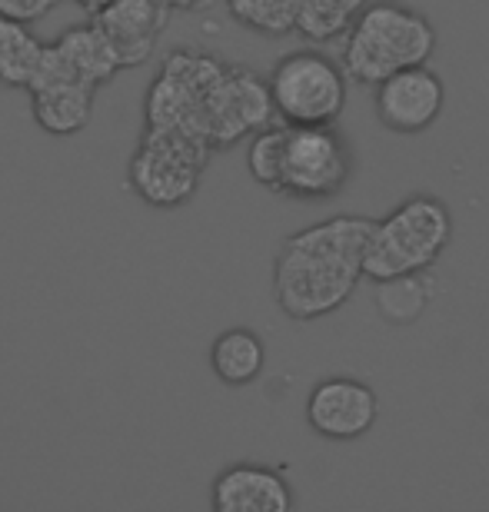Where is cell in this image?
Masks as SVG:
<instances>
[{"mask_svg": "<svg viewBox=\"0 0 489 512\" xmlns=\"http://www.w3.org/2000/svg\"><path fill=\"white\" fill-rule=\"evenodd\" d=\"M240 27L260 37L297 34V0H223Z\"/></svg>", "mask_w": 489, "mask_h": 512, "instance_id": "obj_20", "label": "cell"}, {"mask_svg": "<svg viewBox=\"0 0 489 512\" xmlns=\"http://www.w3.org/2000/svg\"><path fill=\"white\" fill-rule=\"evenodd\" d=\"M173 10H183V14H193V10H203L210 0H167Z\"/></svg>", "mask_w": 489, "mask_h": 512, "instance_id": "obj_22", "label": "cell"}, {"mask_svg": "<svg viewBox=\"0 0 489 512\" xmlns=\"http://www.w3.org/2000/svg\"><path fill=\"white\" fill-rule=\"evenodd\" d=\"M370 0H297V34L310 44L346 37Z\"/></svg>", "mask_w": 489, "mask_h": 512, "instance_id": "obj_18", "label": "cell"}, {"mask_svg": "<svg viewBox=\"0 0 489 512\" xmlns=\"http://www.w3.org/2000/svg\"><path fill=\"white\" fill-rule=\"evenodd\" d=\"M173 7L167 0H114L104 10H97L94 24L104 30L114 44L124 70L144 67L160 44V34L170 24Z\"/></svg>", "mask_w": 489, "mask_h": 512, "instance_id": "obj_11", "label": "cell"}, {"mask_svg": "<svg viewBox=\"0 0 489 512\" xmlns=\"http://www.w3.org/2000/svg\"><path fill=\"white\" fill-rule=\"evenodd\" d=\"M287 143H290V124H267L250 137L247 147V170L253 183H260L263 190L280 193L283 183V160H287Z\"/></svg>", "mask_w": 489, "mask_h": 512, "instance_id": "obj_19", "label": "cell"}, {"mask_svg": "<svg viewBox=\"0 0 489 512\" xmlns=\"http://www.w3.org/2000/svg\"><path fill=\"white\" fill-rule=\"evenodd\" d=\"M210 506L217 512H290L293 489L280 469L233 463L213 479Z\"/></svg>", "mask_w": 489, "mask_h": 512, "instance_id": "obj_12", "label": "cell"}, {"mask_svg": "<svg viewBox=\"0 0 489 512\" xmlns=\"http://www.w3.org/2000/svg\"><path fill=\"white\" fill-rule=\"evenodd\" d=\"M433 20L400 0H370L343 40V70L356 87H376L406 67L430 64Z\"/></svg>", "mask_w": 489, "mask_h": 512, "instance_id": "obj_2", "label": "cell"}, {"mask_svg": "<svg viewBox=\"0 0 489 512\" xmlns=\"http://www.w3.org/2000/svg\"><path fill=\"white\" fill-rule=\"evenodd\" d=\"M60 0H0V14L24 20V24H34V20L47 17Z\"/></svg>", "mask_w": 489, "mask_h": 512, "instance_id": "obj_21", "label": "cell"}, {"mask_svg": "<svg viewBox=\"0 0 489 512\" xmlns=\"http://www.w3.org/2000/svg\"><path fill=\"white\" fill-rule=\"evenodd\" d=\"M97 94H100V87L84 84V80H60V84L30 90V114H34V124L44 130L47 137L64 140L90 124Z\"/></svg>", "mask_w": 489, "mask_h": 512, "instance_id": "obj_13", "label": "cell"}, {"mask_svg": "<svg viewBox=\"0 0 489 512\" xmlns=\"http://www.w3.org/2000/svg\"><path fill=\"white\" fill-rule=\"evenodd\" d=\"M270 94L277 117L290 127H323L336 124L350 97L343 64H336L320 50H293L283 54L270 70Z\"/></svg>", "mask_w": 489, "mask_h": 512, "instance_id": "obj_6", "label": "cell"}, {"mask_svg": "<svg viewBox=\"0 0 489 512\" xmlns=\"http://www.w3.org/2000/svg\"><path fill=\"white\" fill-rule=\"evenodd\" d=\"M227 67L230 60L210 50L173 47L144 97V127L183 130L210 147V104Z\"/></svg>", "mask_w": 489, "mask_h": 512, "instance_id": "obj_4", "label": "cell"}, {"mask_svg": "<svg viewBox=\"0 0 489 512\" xmlns=\"http://www.w3.org/2000/svg\"><path fill=\"white\" fill-rule=\"evenodd\" d=\"M54 47H57V54L64 57L70 74H74L77 80H84V84L107 87L110 80L124 70L114 44H110L107 34L94 24V20L77 24V27H67L64 34L54 40Z\"/></svg>", "mask_w": 489, "mask_h": 512, "instance_id": "obj_14", "label": "cell"}, {"mask_svg": "<svg viewBox=\"0 0 489 512\" xmlns=\"http://www.w3.org/2000/svg\"><path fill=\"white\" fill-rule=\"evenodd\" d=\"M277 107H273L270 80H263L257 70L233 64L217 84L210 104V147L213 153L237 147L240 140H250L253 133L273 124Z\"/></svg>", "mask_w": 489, "mask_h": 512, "instance_id": "obj_8", "label": "cell"}, {"mask_svg": "<svg viewBox=\"0 0 489 512\" xmlns=\"http://www.w3.org/2000/svg\"><path fill=\"white\" fill-rule=\"evenodd\" d=\"M213 150L203 140L170 127H144L127 160V187L147 207L177 210L197 197Z\"/></svg>", "mask_w": 489, "mask_h": 512, "instance_id": "obj_5", "label": "cell"}, {"mask_svg": "<svg viewBox=\"0 0 489 512\" xmlns=\"http://www.w3.org/2000/svg\"><path fill=\"white\" fill-rule=\"evenodd\" d=\"M453 240V213L433 193H413L383 220H376L363 256L366 276L386 280L400 273H426L440 263Z\"/></svg>", "mask_w": 489, "mask_h": 512, "instance_id": "obj_3", "label": "cell"}, {"mask_svg": "<svg viewBox=\"0 0 489 512\" xmlns=\"http://www.w3.org/2000/svg\"><path fill=\"white\" fill-rule=\"evenodd\" d=\"M380 419V396L356 376H326L307 396V423L317 436L353 443Z\"/></svg>", "mask_w": 489, "mask_h": 512, "instance_id": "obj_9", "label": "cell"}, {"mask_svg": "<svg viewBox=\"0 0 489 512\" xmlns=\"http://www.w3.org/2000/svg\"><path fill=\"white\" fill-rule=\"evenodd\" d=\"M376 313L390 326H413L433 300V286L426 273H400L376 280Z\"/></svg>", "mask_w": 489, "mask_h": 512, "instance_id": "obj_17", "label": "cell"}, {"mask_svg": "<svg viewBox=\"0 0 489 512\" xmlns=\"http://www.w3.org/2000/svg\"><path fill=\"white\" fill-rule=\"evenodd\" d=\"M373 217L336 213L290 233L273 256V300L293 323H313L336 313L366 276L363 256Z\"/></svg>", "mask_w": 489, "mask_h": 512, "instance_id": "obj_1", "label": "cell"}, {"mask_svg": "<svg viewBox=\"0 0 489 512\" xmlns=\"http://www.w3.org/2000/svg\"><path fill=\"white\" fill-rule=\"evenodd\" d=\"M353 150L336 124L290 127L280 193L293 200H330L353 177Z\"/></svg>", "mask_w": 489, "mask_h": 512, "instance_id": "obj_7", "label": "cell"}, {"mask_svg": "<svg viewBox=\"0 0 489 512\" xmlns=\"http://www.w3.org/2000/svg\"><path fill=\"white\" fill-rule=\"evenodd\" d=\"M74 4H77L80 10H84V14H90V17H94L97 10H104L107 4H114V0H74Z\"/></svg>", "mask_w": 489, "mask_h": 512, "instance_id": "obj_23", "label": "cell"}, {"mask_svg": "<svg viewBox=\"0 0 489 512\" xmlns=\"http://www.w3.org/2000/svg\"><path fill=\"white\" fill-rule=\"evenodd\" d=\"M267 366V343L250 326H230L210 346V370L223 386H250Z\"/></svg>", "mask_w": 489, "mask_h": 512, "instance_id": "obj_15", "label": "cell"}, {"mask_svg": "<svg viewBox=\"0 0 489 512\" xmlns=\"http://www.w3.org/2000/svg\"><path fill=\"white\" fill-rule=\"evenodd\" d=\"M446 87L430 64L406 67L376 84V120L403 137L430 130L443 114Z\"/></svg>", "mask_w": 489, "mask_h": 512, "instance_id": "obj_10", "label": "cell"}, {"mask_svg": "<svg viewBox=\"0 0 489 512\" xmlns=\"http://www.w3.org/2000/svg\"><path fill=\"white\" fill-rule=\"evenodd\" d=\"M47 44L40 40L30 24L0 14V87L27 90L34 80Z\"/></svg>", "mask_w": 489, "mask_h": 512, "instance_id": "obj_16", "label": "cell"}]
</instances>
